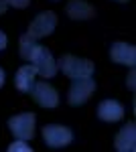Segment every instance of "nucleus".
<instances>
[{
    "label": "nucleus",
    "mask_w": 136,
    "mask_h": 152,
    "mask_svg": "<svg viewBox=\"0 0 136 152\" xmlns=\"http://www.w3.org/2000/svg\"><path fill=\"white\" fill-rule=\"evenodd\" d=\"M57 67L63 71L67 77L77 79V77H91V73L96 69V65L90 59H79L75 55H63L57 61Z\"/></svg>",
    "instance_id": "nucleus-1"
},
{
    "label": "nucleus",
    "mask_w": 136,
    "mask_h": 152,
    "mask_svg": "<svg viewBox=\"0 0 136 152\" xmlns=\"http://www.w3.org/2000/svg\"><path fill=\"white\" fill-rule=\"evenodd\" d=\"M93 91H96V81L91 77H77V79H73L71 87H69L67 104L75 105V107L77 105H83L91 97Z\"/></svg>",
    "instance_id": "nucleus-2"
},
{
    "label": "nucleus",
    "mask_w": 136,
    "mask_h": 152,
    "mask_svg": "<svg viewBox=\"0 0 136 152\" xmlns=\"http://www.w3.org/2000/svg\"><path fill=\"white\" fill-rule=\"evenodd\" d=\"M31 63L35 65V69H37V73L41 75V77H53L57 73V61L53 59V55H51V51L47 47H43V45H37V49L33 51V55H31Z\"/></svg>",
    "instance_id": "nucleus-3"
},
{
    "label": "nucleus",
    "mask_w": 136,
    "mask_h": 152,
    "mask_svg": "<svg viewBox=\"0 0 136 152\" xmlns=\"http://www.w3.org/2000/svg\"><path fill=\"white\" fill-rule=\"evenodd\" d=\"M8 128L16 140H31L35 136V114L24 112L8 120Z\"/></svg>",
    "instance_id": "nucleus-4"
},
{
    "label": "nucleus",
    "mask_w": 136,
    "mask_h": 152,
    "mask_svg": "<svg viewBox=\"0 0 136 152\" xmlns=\"http://www.w3.org/2000/svg\"><path fill=\"white\" fill-rule=\"evenodd\" d=\"M57 26V14L53 10H45L41 14L35 16V20L29 24V35H33L35 39H43V37H49Z\"/></svg>",
    "instance_id": "nucleus-5"
},
{
    "label": "nucleus",
    "mask_w": 136,
    "mask_h": 152,
    "mask_svg": "<svg viewBox=\"0 0 136 152\" xmlns=\"http://www.w3.org/2000/svg\"><path fill=\"white\" fill-rule=\"evenodd\" d=\"M43 140L51 148H63L73 140V132L65 126H59V124H47L43 128Z\"/></svg>",
    "instance_id": "nucleus-6"
},
{
    "label": "nucleus",
    "mask_w": 136,
    "mask_h": 152,
    "mask_svg": "<svg viewBox=\"0 0 136 152\" xmlns=\"http://www.w3.org/2000/svg\"><path fill=\"white\" fill-rule=\"evenodd\" d=\"M33 99L41 107H57L59 105V94L57 89L47 81H35V87H33Z\"/></svg>",
    "instance_id": "nucleus-7"
},
{
    "label": "nucleus",
    "mask_w": 136,
    "mask_h": 152,
    "mask_svg": "<svg viewBox=\"0 0 136 152\" xmlns=\"http://www.w3.org/2000/svg\"><path fill=\"white\" fill-rule=\"evenodd\" d=\"M114 148L118 152H134L136 150V126L128 122L114 138Z\"/></svg>",
    "instance_id": "nucleus-8"
},
{
    "label": "nucleus",
    "mask_w": 136,
    "mask_h": 152,
    "mask_svg": "<svg viewBox=\"0 0 136 152\" xmlns=\"http://www.w3.org/2000/svg\"><path fill=\"white\" fill-rule=\"evenodd\" d=\"M110 59L114 63H120L126 67H134L136 63V47L128 43H114L110 49Z\"/></svg>",
    "instance_id": "nucleus-9"
},
{
    "label": "nucleus",
    "mask_w": 136,
    "mask_h": 152,
    "mask_svg": "<svg viewBox=\"0 0 136 152\" xmlns=\"http://www.w3.org/2000/svg\"><path fill=\"white\" fill-rule=\"evenodd\" d=\"M98 118L102 122H120L124 118V105L116 99H106L98 105Z\"/></svg>",
    "instance_id": "nucleus-10"
},
{
    "label": "nucleus",
    "mask_w": 136,
    "mask_h": 152,
    "mask_svg": "<svg viewBox=\"0 0 136 152\" xmlns=\"http://www.w3.org/2000/svg\"><path fill=\"white\" fill-rule=\"evenodd\" d=\"M65 10H67V16L73 20H90L96 16V8L85 0H69Z\"/></svg>",
    "instance_id": "nucleus-11"
},
{
    "label": "nucleus",
    "mask_w": 136,
    "mask_h": 152,
    "mask_svg": "<svg viewBox=\"0 0 136 152\" xmlns=\"http://www.w3.org/2000/svg\"><path fill=\"white\" fill-rule=\"evenodd\" d=\"M35 75H37L35 65H23L21 69L16 71V75H14V85H16V89L23 91V94H31L33 87H35Z\"/></svg>",
    "instance_id": "nucleus-12"
},
{
    "label": "nucleus",
    "mask_w": 136,
    "mask_h": 152,
    "mask_svg": "<svg viewBox=\"0 0 136 152\" xmlns=\"http://www.w3.org/2000/svg\"><path fill=\"white\" fill-rule=\"evenodd\" d=\"M18 47H21V57L26 59V61H31V55H33L35 49H37V39H35L33 35H29V33H24V35L21 37Z\"/></svg>",
    "instance_id": "nucleus-13"
},
{
    "label": "nucleus",
    "mask_w": 136,
    "mask_h": 152,
    "mask_svg": "<svg viewBox=\"0 0 136 152\" xmlns=\"http://www.w3.org/2000/svg\"><path fill=\"white\" fill-rule=\"evenodd\" d=\"M8 152H33V148L26 144V140H16L8 146Z\"/></svg>",
    "instance_id": "nucleus-14"
},
{
    "label": "nucleus",
    "mask_w": 136,
    "mask_h": 152,
    "mask_svg": "<svg viewBox=\"0 0 136 152\" xmlns=\"http://www.w3.org/2000/svg\"><path fill=\"white\" fill-rule=\"evenodd\" d=\"M8 6H14V8H26L31 4V0H4Z\"/></svg>",
    "instance_id": "nucleus-15"
},
{
    "label": "nucleus",
    "mask_w": 136,
    "mask_h": 152,
    "mask_svg": "<svg viewBox=\"0 0 136 152\" xmlns=\"http://www.w3.org/2000/svg\"><path fill=\"white\" fill-rule=\"evenodd\" d=\"M136 73H134V67H130V75H128V79H126V85H128V89L130 91H134V87H136Z\"/></svg>",
    "instance_id": "nucleus-16"
},
{
    "label": "nucleus",
    "mask_w": 136,
    "mask_h": 152,
    "mask_svg": "<svg viewBox=\"0 0 136 152\" xmlns=\"http://www.w3.org/2000/svg\"><path fill=\"white\" fill-rule=\"evenodd\" d=\"M6 43H8V39H6V35H4L2 31H0V51L6 49Z\"/></svg>",
    "instance_id": "nucleus-17"
},
{
    "label": "nucleus",
    "mask_w": 136,
    "mask_h": 152,
    "mask_svg": "<svg viewBox=\"0 0 136 152\" xmlns=\"http://www.w3.org/2000/svg\"><path fill=\"white\" fill-rule=\"evenodd\" d=\"M6 8H8V4H6L4 0H0V14H4V12H6Z\"/></svg>",
    "instance_id": "nucleus-18"
},
{
    "label": "nucleus",
    "mask_w": 136,
    "mask_h": 152,
    "mask_svg": "<svg viewBox=\"0 0 136 152\" xmlns=\"http://www.w3.org/2000/svg\"><path fill=\"white\" fill-rule=\"evenodd\" d=\"M4 85V69H0V87Z\"/></svg>",
    "instance_id": "nucleus-19"
},
{
    "label": "nucleus",
    "mask_w": 136,
    "mask_h": 152,
    "mask_svg": "<svg viewBox=\"0 0 136 152\" xmlns=\"http://www.w3.org/2000/svg\"><path fill=\"white\" fill-rule=\"evenodd\" d=\"M116 2H122V4H124V2H128V0H116Z\"/></svg>",
    "instance_id": "nucleus-20"
}]
</instances>
